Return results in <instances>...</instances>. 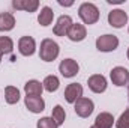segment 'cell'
<instances>
[{"label":"cell","mask_w":129,"mask_h":128,"mask_svg":"<svg viewBox=\"0 0 129 128\" xmlns=\"http://www.w3.org/2000/svg\"><path fill=\"white\" fill-rule=\"evenodd\" d=\"M5 99L8 104H17L20 101V91L15 86H8L5 89Z\"/></svg>","instance_id":"ffe728a7"},{"label":"cell","mask_w":129,"mask_h":128,"mask_svg":"<svg viewBox=\"0 0 129 128\" xmlns=\"http://www.w3.org/2000/svg\"><path fill=\"white\" fill-rule=\"evenodd\" d=\"M119 47V38L114 35H102L96 39V48L102 53L114 51Z\"/></svg>","instance_id":"3957f363"},{"label":"cell","mask_w":129,"mask_h":128,"mask_svg":"<svg viewBox=\"0 0 129 128\" xmlns=\"http://www.w3.org/2000/svg\"><path fill=\"white\" fill-rule=\"evenodd\" d=\"M26 107L29 109V112L32 113H41L45 110V101L42 99V96H27L24 99Z\"/></svg>","instance_id":"7c38bea8"},{"label":"cell","mask_w":129,"mask_h":128,"mask_svg":"<svg viewBox=\"0 0 129 128\" xmlns=\"http://www.w3.org/2000/svg\"><path fill=\"white\" fill-rule=\"evenodd\" d=\"M42 86H44V89L47 92H56L59 89V86H60V81H59V78L56 75H47L44 78V81H42Z\"/></svg>","instance_id":"d6986e66"},{"label":"cell","mask_w":129,"mask_h":128,"mask_svg":"<svg viewBox=\"0 0 129 128\" xmlns=\"http://www.w3.org/2000/svg\"><path fill=\"white\" fill-rule=\"evenodd\" d=\"M53 18H54V12H53V9L48 8V6H44V8L41 9L39 15H38V23H39L41 26L47 27V26H50V24L53 23Z\"/></svg>","instance_id":"ac0fdd59"},{"label":"cell","mask_w":129,"mask_h":128,"mask_svg":"<svg viewBox=\"0 0 129 128\" xmlns=\"http://www.w3.org/2000/svg\"><path fill=\"white\" fill-rule=\"evenodd\" d=\"M0 62H2V54H0Z\"/></svg>","instance_id":"484cf974"},{"label":"cell","mask_w":129,"mask_h":128,"mask_svg":"<svg viewBox=\"0 0 129 128\" xmlns=\"http://www.w3.org/2000/svg\"><path fill=\"white\" fill-rule=\"evenodd\" d=\"M90 128H96V127H95V125H93V127H90Z\"/></svg>","instance_id":"4316f807"},{"label":"cell","mask_w":129,"mask_h":128,"mask_svg":"<svg viewBox=\"0 0 129 128\" xmlns=\"http://www.w3.org/2000/svg\"><path fill=\"white\" fill-rule=\"evenodd\" d=\"M12 6L15 9H21V11H27V12H35L39 8V2L38 0H14Z\"/></svg>","instance_id":"9a60e30c"},{"label":"cell","mask_w":129,"mask_h":128,"mask_svg":"<svg viewBox=\"0 0 129 128\" xmlns=\"http://www.w3.org/2000/svg\"><path fill=\"white\" fill-rule=\"evenodd\" d=\"M128 59H129V48H128Z\"/></svg>","instance_id":"d4e9b609"},{"label":"cell","mask_w":129,"mask_h":128,"mask_svg":"<svg viewBox=\"0 0 129 128\" xmlns=\"http://www.w3.org/2000/svg\"><path fill=\"white\" fill-rule=\"evenodd\" d=\"M83 96V86L78 83H71L64 89V99L69 104H75L80 98Z\"/></svg>","instance_id":"9c48e42d"},{"label":"cell","mask_w":129,"mask_h":128,"mask_svg":"<svg viewBox=\"0 0 129 128\" xmlns=\"http://www.w3.org/2000/svg\"><path fill=\"white\" fill-rule=\"evenodd\" d=\"M116 127L117 128H129V109L125 110V112L120 115V118H119L117 122H116Z\"/></svg>","instance_id":"cb8c5ba5"},{"label":"cell","mask_w":129,"mask_h":128,"mask_svg":"<svg viewBox=\"0 0 129 128\" xmlns=\"http://www.w3.org/2000/svg\"><path fill=\"white\" fill-rule=\"evenodd\" d=\"M14 50V42L9 36H0V54H9Z\"/></svg>","instance_id":"44dd1931"},{"label":"cell","mask_w":129,"mask_h":128,"mask_svg":"<svg viewBox=\"0 0 129 128\" xmlns=\"http://www.w3.org/2000/svg\"><path fill=\"white\" fill-rule=\"evenodd\" d=\"M60 53V48H59V44L50 38H45L42 42H41V48H39V57L44 60V62H53L57 59Z\"/></svg>","instance_id":"6da1fadb"},{"label":"cell","mask_w":129,"mask_h":128,"mask_svg":"<svg viewBox=\"0 0 129 128\" xmlns=\"http://www.w3.org/2000/svg\"><path fill=\"white\" fill-rule=\"evenodd\" d=\"M15 27V17L9 12L0 14V32H9Z\"/></svg>","instance_id":"e0dca14e"},{"label":"cell","mask_w":129,"mask_h":128,"mask_svg":"<svg viewBox=\"0 0 129 128\" xmlns=\"http://www.w3.org/2000/svg\"><path fill=\"white\" fill-rule=\"evenodd\" d=\"M51 118H53V121H54L57 125H62V124L64 122V119H66V113H64V109L62 107V105H56V107L53 109Z\"/></svg>","instance_id":"7402d4cb"},{"label":"cell","mask_w":129,"mask_h":128,"mask_svg":"<svg viewBox=\"0 0 129 128\" xmlns=\"http://www.w3.org/2000/svg\"><path fill=\"white\" fill-rule=\"evenodd\" d=\"M59 71L64 78H72L78 74L80 71V65L77 63V60L74 59H63L59 65Z\"/></svg>","instance_id":"5b68a950"},{"label":"cell","mask_w":129,"mask_h":128,"mask_svg":"<svg viewBox=\"0 0 129 128\" xmlns=\"http://www.w3.org/2000/svg\"><path fill=\"white\" fill-rule=\"evenodd\" d=\"M78 15L83 20L84 24H95L99 20V9L96 5L90 3V2H84L80 8H78Z\"/></svg>","instance_id":"7a4b0ae2"},{"label":"cell","mask_w":129,"mask_h":128,"mask_svg":"<svg viewBox=\"0 0 129 128\" xmlns=\"http://www.w3.org/2000/svg\"><path fill=\"white\" fill-rule=\"evenodd\" d=\"M74 110H75V113H77L80 118H89V116L93 113V110H95V104H93V101H92L90 98L81 96V98L74 104Z\"/></svg>","instance_id":"277c9868"},{"label":"cell","mask_w":129,"mask_h":128,"mask_svg":"<svg viewBox=\"0 0 129 128\" xmlns=\"http://www.w3.org/2000/svg\"><path fill=\"white\" fill-rule=\"evenodd\" d=\"M24 92L27 96H42L44 92V86L41 81L38 80H29L26 84H24Z\"/></svg>","instance_id":"5bb4252c"},{"label":"cell","mask_w":129,"mask_h":128,"mask_svg":"<svg viewBox=\"0 0 129 128\" xmlns=\"http://www.w3.org/2000/svg\"><path fill=\"white\" fill-rule=\"evenodd\" d=\"M18 50L23 56H32L36 51V42L32 36H23L18 41Z\"/></svg>","instance_id":"8fae6325"},{"label":"cell","mask_w":129,"mask_h":128,"mask_svg":"<svg viewBox=\"0 0 129 128\" xmlns=\"http://www.w3.org/2000/svg\"><path fill=\"white\" fill-rule=\"evenodd\" d=\"M87 84H89V89L95 94H102L105 92L107 89V78L102 75V74H93L89 77L87 80Z\"/></svg>","instance_id":"ba28073f"},{"label":"cell","mask_w":129,"mask_h":128,"mask_svg":"<svg viewBox=\"0 0 129 128\" xmlns=\"http://www.w3.org/2000/svg\"><path fill=\"white\" fill-rule=\"evenodd\" d=\"M108 23L116 29H122L128 23V14L122 9H113L111 12H108Z\"/></svg>","instance_id":"52a82bcc"},{"label":"cell","mask_w":129,"mask_h":128,"mask_svg":"<svg viewBox=\"0 0 129 128\" xmlns=\"http://www.w3.org/2000/svg\"><path fill=\"white\" fill-rule=\"evenodd\" d=\"M72 24L74 23H72V18L69 15H62V17H59V20H57L53 32H54V35H57V36H66Z\"/></svg>","instance_id":"30bf717a"},{"label":"cell","mask_w":129,"mask_h":128,"mask_svg":"<svg viewBox=\"0 0 129 128\" xmlns=\"http://www.w3.org/2000/svg\"><path fill=\"white\" fill-rule=\"evenodd\" d=\"M38 128H59V125L53 121V118H41L39 121H38Z\"/></svg>","instance_id":"603a6c76"},{"label":"cell","mask_w":129,"mask_h":128,"mask_svg":"<svg viewBox=\"0 0 129 128\" xmlns=\"http://www.w3.org/2000/svg\"><path fill=\"white\" fill-rule=\"evenodd\" d=\"M110 77H111L113 84H116V86H125L129 83V71L123 66L113 68L110 72Z\"/></svg>","instance_id":"8992f818"},{"label":"cell","mask_w":129,"mask_h":128,"mask_svg":"<svg viewBox=\"0 0 129 128\" xmlns=\"http://www.w3.org/2000/svg\"><path fill=\"white\" fill-rule=\"evenodd\" d=\"M113 124H114V118L108 112L99 113L96 116V119H95V127L96 128H111Z\"/></svg>","instance_id":"2e32d148"},{"label":"cell","mask_w":129,"mask_h":128,"mask_svg":"<svg viewBox=\"0 0 129 128\" xmlns=\"http://www.w3.org/2000/svg\"><path fill=\"white\" fill-rule=\"evenodd\" d=\"M71 41H74V42H80V41H83L86 36H87V30H86V27L83 26V24H72L71 26V29H69V32L66 35Z\"/></svg>","instance_id":"4fadbf2b"}]
</instances>
